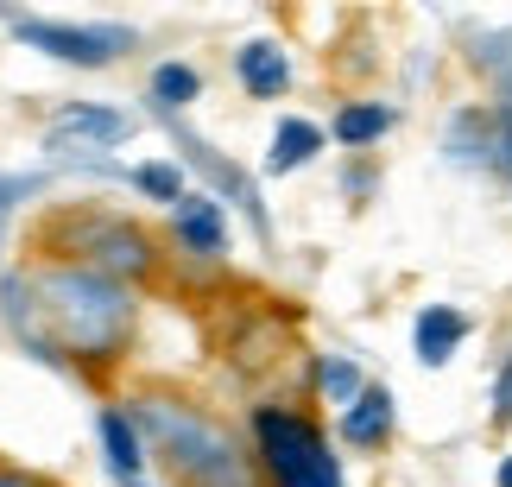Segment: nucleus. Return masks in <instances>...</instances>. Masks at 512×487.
Returning a JSON list of instances; mask_svg holds the SVG:
<instances>
[{"label": "nucleus", "instance_id": "nucleus-6", "mask_svg": "<svg viewBox=\"0 0 512 487\" xmlns=\"http://www.w3.org/2000/svg\"><path fill=\"white\" fill-rule=\"evenodd\" d=\"M165 133H171V146L184 152V165H196V171H203V178L215 184V203H234V209H241V216L253 222V235H260V241H272V222H266L260 184H253V178H247V171L234 165V159H222V152H215L209 140H196V133H190L184 121H177V114L165 121Z\"/></svg>", "mask_w": 512, "mask_h": 487}, {"label": "nucleus", "instance_id": "nucleus-1", "mask_svg": "<svg viewBox=\"0 0 512 487\" xmlns=\"http://www.w3.org/2000/svg\"><path fill=\"white\" fill-rule=\"evenodd\" d=\"M0 317L45 367H114L133 342V285L70 260L0 272Z\"/></svg>", "mask_w": 512, "mask_h": 487}, {"label": "nucleus", "instance_id": "nucleus-20", "mask_svg": "<svg viewBox=\"0 0 512 487\" xmlns=\"http://www.w3.org/2000/svg\"><path fill=\"white\" fill-rule=\"evenodd\" d=\"M45 190V171H0V247H7V228L19 216V203Z\"/></svg>", "mask_w": 512, "mask_h": 487}, {"label": "nucleus", "instance_id": "nucleus-8", "mask_svg": "<svg viewBox=\"0 0 512 487\" xmlns=\"http://www.w3.org/2000/svg\"><path fill=\"white\" fill-rule=\"evenodd\" d=\"M443 159L462 171H500V114L481 102L456 108L443 127Z\"/></svg>", "mask_w": 512, "mask_h": 487}, {"label": "nucleus", "instance_id": "nucleus-7", "mask_svg": "<svg viewBox=\"0 0 512 487\" xmlns=\"http://www.w3.org/2000/svg\"><path fill=\"white\" fill-rule=\"evenodd\" d=\"M133 140V114L108 108V102H57L45 121V146H83V152H108Z\"/></svg>", "mask_w": 512, "mask_h": 487}, {"label": "nucleus", "instance_id": "nucleus-12", "mask_svg": "<svg viewBox=\"0 0 512 487\" xmlns=\"http://www.w3.org/2000/svg\"><path fill=\"white\" fill-rule=\"evenodd\" d=\"M171 228H177V241H184L196 260H215V253L228 247V209L215 203L209 190H190V197L171 209Z\"/></svg>", "mask_w": 512, "mask_h": 487}, {"label": "nucleus", "instance_id": "nucleus-10", "mask_svg": "<svg viewBox=\"0 0 512 487\" xmlns=\"http://www.w3.org/2000/svg\"><path fill=\"white\" fill-rule=\"evenodd\" d=\"M392 431H399V399H392V386L367 380V393L342 412V443H354V450H386Z\"/></svg>", "mask_w": 512, "mask_h": 487}, {"label": "nucleus", "instance_id": "nucleus-22", "mask_svg": "<svg viewBox=\"0 0 512 487\" xmlns=\"http://www.w3.org/2000/svg\"><path fill=\"white\" fill-rule=\"evenodd\" d=\"M0 487H57V481L38 469H19V462H0Z\"/></svg>", "mask_w": 512, "mask_h": 487}, {"label": "nucleus", "instance_id": "nucleus-2", "mask_svg": "<svg viewBox=\"0 0 512 487\" xmlns=\"http://www.w3.org/2000/svg\"><path fill=\"white\" fill-rule=\"evenodd\" d=\"M127 412L177 487H272L260 469V450H247L203 405L171 399V393H140L127 399Z\"/></svg>", "mask_w": 512, "mask_h": 487}, {"label": "nucleus", "instance_id": "nucleus-15", "mask_svg": "<svg viewBox=\"0 0 512 487\" xmlns=\"http://www.w3.org/2000/svg\"><path fill=\"white\" fill-rule=\"evenodd\" d=\"M468 64L487 76L494 108L512 114V26H481L475 38H468Z\"/></svg>", "mask_w": 512, "mask_h": 487}, {"label": "nucleus", "instance_id": "nucleus-18", "mask_svg": "<svg viewBox=\"0 0 512 487\" xmlns=\"http://www.w3.org/2000/svg\"><path fill=\"white\" fill-rule=\"evenodd\" d=\"M317 393H323L329 405H342V412H348V405L367 393V374H361V367H354L348 355H317Z\"/></svg>", "mask_w": 512, "mask_h": 487}, {"label": "nucleus", "instance_id": "nucleus-11", "mask_svg": "<svg viewBox=\"0 0 512 487\" xmlns=\"http://www.w3.org/2000/svg\"><path fill=\"white\" fill-rule=\"evenodd\" d=\"M234 76H241V89L253 102H279L291 89V51L272 45V38H247V45L234 51Z\"/></svg>", "mask_w": 512, "mask_h": 487}, {"label": "nucleus", "instance_id": "nucleus-19", "mask_svg": "<svg viewBox=\"0 0 512 487\" xmlns=\"http://www.w3.org/2000/svg\"><path fill=\"white\" fill-rule=\"evenodd\" d=\"M133 190H146L152 203H165V209H177L190 197L184 190V165L177 159H146V165H133Z\"/></svg>", "mask_w": 512, "mask_h": 487}, {"label": "nucleus", "instance_id": "nucleus-16", "mask_svg": "<svg viewBox=\"0 0 512 487\" xmlns=\"http://www.w3.org/2000/svg\"><path fill=\"white\" fill-rule=\"evenodd\" d=\"M392 127H399V108H392V102H342V108H336V121H329L336 146H348V152L380 146Z\"/></svg>", "mask_w": 512, "mask_h": 487}, {"label": "nucleus", "instance_id": "nucleus-13", "mask_svg": "<svg viewBox=\"0 0 512 487\" xmlns=\"http://www.w3.org/2000/svg\"><path fill=\"white\" fill-rule=\"evenodd\" d=\"M329 146V133L317 121H304V114H285L279 127H272V146H266V171L272 178H291V171H304L317 152Z\"/></svg>", "mask_w": 512, "mask_h": 487}, {"label": "nucleus", "instance_id": "nucleus-14", "mask_svg": "<svg viewBox=\"0 0 512 487\" xmlns=\"http://www.w3.org/2000/svg\"><path fill=\"white\" fill-rule=\"evenodd\" d=\"M102 456H108V475L114 481H140V469H146V437H140V424H133V412L127 405H108L102 412Z\"/></svg>", "mask_w": 512, "mask_h": 487}, {"label": "nucleus", "instance_id": "nucleus-21", "mask_svg": "<svg viewBox=\"0 0 512 487\" xmlns=\"http://www.w3.org/2000/svg\"><path fill=\"white\" fill-rule=\"evenodd\" d=\"M494 418L512 424V342H506V361H500V374H494Z\"/></svg>", "mask_w": 512, "mask_h": 487}, {"label": "nucleus", "instance_id": "nucleus-24", "mask_svg": "<svg viewBox=\"0 0 512 487\" xmlns=\"http://www.w3.org/2000/svg\"><path fill=\"white\" fill-rule=\"evenodd\" d=\"M342 190H348V197H367V190H373V171H367V165H354L348 178H342Z\"/></svg>", "mask_w": 512, "mask_h": 487}, {"label": "nucleus", "instance_id": "nucleus-3", "mask_svg": "<svg viewBox=\"0 0 512 487\" xmlns=\"http://www.w3.org/2000/svg\"><path fill=\"white\" fill-rule=\"evenodd\" d=\"M38 260H70V266L108 272V279H121V285H140V279L159 272V241H152L140 222L114 216V209L64 203L38 228Z\"/></svg>", "mask_w": 512, "mask_h": 487}, {"label": "nucleus", "instance_id": "nucleus-5", "mask_svg": "<svg viewBox=\"0 0 512 487\" xmlns=\"http://www.w3.org/2000/svg\"><path fill=\"white\" fill-rule=\"evenodd\" d=\"M7 26L19 45L57 57V64H76V70H108L121 51H133V26L121 19H32V13H7Z\"/></svg>", "mask_w": 512, "mask_h": 487}, {"label": "nucleus", "instance_id": "nucleus-4", "mask_svg": "<svg viewBox=\"0 0 512 487\" xmlns=\"http://www.w3.org/2000/svg\"><path fill=\"white\" fill-rule=\"evenodd\" d=\"M253 450L272 487H348L329 437L291 405H253Z\"/></svg>", "mask_w": 512, "mask_h": 487}, {"label": "nucleus", "instance_id": "nucleus-9", "mask_svg": "<svg viewBox=\"0 0 512 487\" xmlns=\"http://www.w3.org/2000/svg\"><path fill=\"white\" fill-rule=\"evenodd\" d=\"M468 310L456 304H424L418 310V323H411V355H418L424 367H449L462 355V342H468Z\"/></svg>", "mask_w": 512, "mask_h": 487}, {"label": "nucleus", "instance_id": "nucleus-23", "mask_svg": "<svg viewBox=\"0 0 512 487\" xmlns=\"http://www.w3.org/2000/svg\"><path fill=\"white\" fill-rule=\"evenodd\" d=\"M500 114V108H494ZM500 171L512 178V114H500Z\"/></svg>", "mask_w": 512, "mask_h": 487}, {"label": "nucleus", "instance_id": "nucleus-25", "mask_svg": "<svg viewBox=\"0 0 512 487\" xmlns=\"http://www.w3.org/2000/svg\"><path fill=\"white\" fill-rule=\"evenodd\" d=\"M494 487H512V450L500 456V475H494Z\"/></svg>", "mask_w": 512, "mask_h": 487}, {"label": "nucleus", "instance_id": "nucleus-17", "mask_svg": "<svg viewBox=\"0 0 512 487\" xmlns=\"http://www.w3.org/2000/svg\"><path fill=\"white\" fill-rule=\"evenodd\" d=\"M146 95H152V108L171 121L177 108H190L196 95H203V76H196V64H177V57H171V64H159L146 76Z\"/></svg>", "mask_w": 512, "mask_h": 487}]
</instances>
